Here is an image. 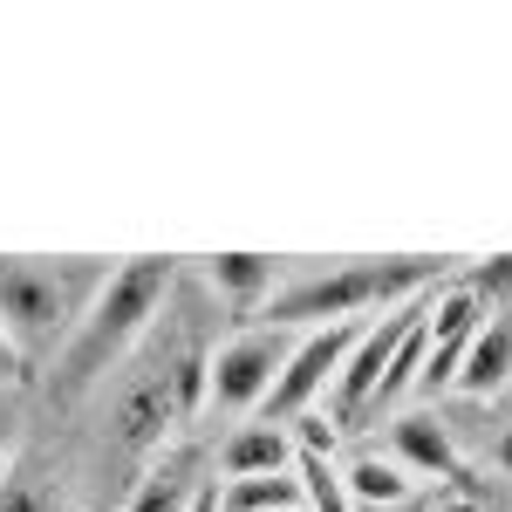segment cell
Returning <instances> with one entry per match:
<instances>
[{"instance_id":"cell-5","label":"cell","mask_w":512,"mask_h":512,"mask_svg":"<svg viewBox=\"0 0 512 512\" xmlns=\"http://www.w3.org/2000/svg\"><path fill=\"white\" fill-rule=\"evenodd\" d=\"M355 335H362V321H328V328H301L294 335V349L280 362L274 390H267V424H301L308 410H315L321 396L335 390V376H342V362H349Z\"/></svg>"},{"instance_id":"cell-20","label":"cell","mask_w":512,"mask_h":512,"mask_svg":"<svg viewBox=\"0 0 512 512\" xmlns=\"http://www.w3.org/2000/svg\"><path fill=\"white\" fill-rule=\"evenodd\" d=\"M185 512H219V485H198V499Z\"/></svg>"},{"instance_id":"cell-12","label":"cell","mask_w":512,"mask_h":512,"mask_svg":"<svg viewBox=\"0 0 512 512\" xmlns=\"http://www.w3.org/2000/svg\"><path fill=\"white\" fill-rule=\"evenodd\" d=\"M506 376H512V328L506 321H478V335H472V349H465V362H458V376H451V390L492 396V390H506Z\"/></svg>"},{"instance_id":"cell-17","label":"cell","mask_w":512,"mask_h":512,"mask_svg":"<svg viewBox=\"0 0 512 512\" xmlns=\"http://www.w3.org/2000/svg\"><path fill=\"white\" fill-rule=\"evenodd\" d=\"M14 458H21V451H14V403L0 396V472H7Z\"/></svg>"},{"instance_id":"cell-2","label":"cell","mask_w":512,"mask_h":512,"mask_svg":"<svg viewBox=\"0 0 512 512\" xmlns=\"http://www.w3.org/2000/svg\"><path fill=\"white\" fill-rule=\"evenodd\" d=\"M103 280H110V260H89V253H62V260L0 253V335L14 342L21 362L62 355L89 301L103 294Z\"/></svg>"},{"instance_id":"cell-16","label":"cell","mask_w":512,"mask_h":512,"mask_svg":"<svg viewBox=\"0 0 512 512\" xmlns=\"http://www.w3.org/2000/svg\"><path fill=\"white\" fill-rule=\"evenodd\" d=\"M0 512H62V492L48 485V472L35 458H14L0 472Z\"/></svg>"},{"instance_id":"cell-15","label":"cell","mask_w":512,"mask_h":512,"mask_svg":"<svg viewBox=\"0 0 512 512\" xmlns=\"http://www.w3.org/2000/svg\"><path fill=\"white\" fill-rule=\"evenodd\" d=\"M198 499V478L185 458H151V472L137 478L130 492V512H185Z\"/></svg>"},{"instance_id":"cell-8","label":"cell","mask_w":512,"mask_h":512,"mask_svg":"<svg viewBox=\"0 0 512 512\" xmlns=\"http://www.w3.org/2000/svg\"><path fill=\"white\" fill-rule=\"evenodd\" d=\"M390 458H396L410 478H458V444H451V431H444L437 417H424V410L396 417Z\"/></svg>"},{"instance_id":"cell-18","label":"cell","mask_w":512,"mask_h":512,"mask_svg":"<svg viewBox=\"0 0 512 512\" xmlns=\"http://www.w3.org/2000/svg\"><path fill=\"white\" fill-rule=\"evenodd\" d=\"M21 376H28V362H21V355H14V342L0 335V390H7V383H21Z\"/></svg>"},{"instance_id":"cell-21","label":"cell","mask_w":512,"mask_h":512,"mask_svg":"<svg viewBox=\"0 0 512 512\" xmlns=\"http://www.w3.org/2000/svg\"><path fill=\"white\" fill-rule=\"evenodd\" d=\"M355 512H376V506H355ZM390 512H410V506H390Z\"/></svg>"},{"instance_id":"cell-10","label":"cell","mask_w":512,"mask_h":512,"mask_svg":"<svg viewBox=\"0 0 512 512\" xmlns=\"http://www.w3.org/2000/svg\"><path fill=\"white\" fill-rule=\"evenodd\" d=\"M205 287L219 301H233V308H267L280 287V260H267V253H219V260H205Z\"/></svg>"},{"instance_id":"cell-3","label":"cell","mask_w":512,"mask_h":512,"mask_svg":"<svg viewBox=\"0 0 512 512\" xmlns=\"http://www.w3.org/2000/svg\"><path fill=\"white\" fill-rule=\"evenodd\" d=\"M444 280V260H349V267H328V274H308V280H287L274 287L267 301V321L274 328H328V321H362V308H403L417 294H431Z\"/></svg>"},{"instance_id":"cell-14","label":"cell","mask_w":512,"mask_h":512,"mask_svg":"<svg viewBox=\"0 0 512 512\" xmlns=\"http://www.w3.org/2000/svg\"><path fill=\"white\" fill-rule=\"evenodd\" d=\"M219 512H308L301 478L274 472V478H226L219 485Z\"/></svg>"},{"instance_id":"cell-19","label":"cell","mask_w":512,"mask_h":512,"mask_svg":"<svg viewBox=\"0 0 512 512\" xmlns=\"http://www.w3.org/2000/svg\"><path fill=\"white\" fill-rule=\"evenodd\" d=\"M492 465H499V472L512 478V424H506V431H499V437H492Z\"/></svg>"},{"instance_id":"cell-4","label":"cell","mask_w":512,"mask_h":512,"mask_svg":"<svg viewBox=\"0 0 512 512\" xmlns=\"http://www.w3.org/2000/svg\"><path fill=\"white\" fill-rule=\"evenodd\" d=\"M287 349H294V328H274V321H253V328H233L226 342H212V355H205V410H233V417L260 410Z\"/></svg>"},{"instance_id":"cell-11","label":"cell","mask_w":512,"mask_h":512,"mask_svg":"<svg viewBox=\"0 0 512 512\" xmlns=\"http://www.w3.org/2000/svg\"><path fill=\"white\" fill-rule=\"evenodd\" d=\"M342 485H349V506H410V492H417V478L396 465L390 451H355L349 465H342Z\"/></svg>"},{"instance_id":"cell-1","label":"cell","mask_w":512,"mask_h":512,"mask_svg":"<svg viewBox=\"0 0 512 512\" xmlns=\"http://www.w3.org/2000/svg\"><path fill=\"white\" fill-rule=\"evenodd\" d=\"M171 287H178V260H158V253H137V260L110 267L103 294L89 301V315L76 321V335L55 355V390L82 396V390H96V383H110L123 362L151 342Z\"/></svg>"},{"instance_id":"cell-9","label":"cell","mask_w":512,"mask_h":512,"mask_svg":"<svg viewBox=\"0 0 512 512\" xmlns=\"http://www.w3.org/2000/svg\"><path fill=\"white\" fill-rule=\"evenodd\" d=\"M274 472H294L287 424H246L219 444V478H274Z\"/></svg>"},{"instance_id":"cell-7","label":"cell","mask_w":512,"mask_h":512,"mask_svg":"<svg viewBox=\"0 0 512 512\" xmlns=\"http://www.w3.org/2000/svg\"><path fill=\"white\" fill-rule=\"evenodd\" d=\"M478 321H485V301H478L472 280H451V287L431 294V315H424V369H417V390L424 396L451 390V376H458V362L472 349Z\"/></svg>"},{"instance_id":"cell-13","label":"cell","mask_w":512,"mask_h":512,"mask_svg":"<svg viewBox=\"0 0 512 512\" xmlns=\"http://www.w3.org/2000/svg\"><path fill=\"white\" fill-rule=\"evenodd\" d=\"M294 478H301V499L308 512H355L349 485H342V465L328 458V437L308 431V444H294Z\"/></svg>"},{"instance_id":"cell-6","label":"cell","mask_w":512,"mask_h":512,"mask_svg":"<svg viewBox=\"0 0 512 512\" xmlns=\"http://www.w3.org/2000/svg\"><path fill=\"white\" fill-rule=\"evenodd\" d=\"M437 294V287H431ZM431 294H417V301H403V308H383V321H362V335H355L349 362H342V376H335V417L342 424H362L369 417V396L383 390V376H390L396 349H403V335L424 321V308H431Z\"/></svg>"}]
</instances>
